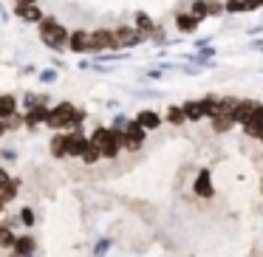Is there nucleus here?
I'll return each instance as SVG.
<instances>
[{"label": "nucleus", "mask_w": 263, "mask_h": 257, "mask_svg": "<svg viewBox=\"0 0 263 257\" xmlns=\"http://www.w3.org/2000/svg\"><path fill=\"white\" fill-rule=\"evenodd\" d=\"M88 113L82 108H77L74 102H60V105H51L48 110V130L54 133H68V130H82Z\"/></svg>", "instance_id": "obj_1"}, {"label": "nucleus", "mask_w": 263, "mask_h": 257, "mask_svg": "<svg viewBox=\"0 0 263 257\" xmlns=\"http://www.w3.org/2000/svg\"><path fill=\"white\" fill-rule=\"evenodd\" d=\"M37 37L40 43L48 48V51L60 54V51H68V37H71V29L63 26L54 14H46V17L37 23Z\"/></svg>", "instance_id": "obj_2"}, {"label": "nucleus", "mask_w": 263, "mask_h": 257, "mask_svg": "<svg viewBox=\"0 0 263 257\" xmlns=\"http://www.w3.org/2000/svg\"><path fill=\"white\" fill-rule=\"evenodd\" d=\"M91 142H93V147L102 153V161H114L125 153V147H122V130H116V127H110V125L93 127Z\"/></svg>", "instance_id": "obj_3"}, {"label": "nucleus", "mask_w": 263, "mask_h": 257, "mask_svg": "<svg viewBox=\"0 0 263 257\" xmlns=\"http://www.w3.org/2000/svg\"><path fill=\"white\" fill-rule=\"evenodd\" d=\"M91 40H93V57H97V54L119 51L116 34H114V29H108V26H97V29H91Z\"/></svg>", "instance_id": "obj_4"}, {"label": "nucleus", "mask_w": 263, "mask_h": 257, "mask_svg": "<svg viewBox=\"0 0 263 257\" xmlns=\"http://www.w3.org/2000/svg\"><path fill=\"white\" fill-rule=\"evenodd\" d=\"M144 142H147V130H144L136 119H130L127 127L122 130V147H125L127 153H136V150L144 147Z\"/></svg>", "instance_id": "obj_5"}, {"label": "nucleus", "mask_w": 263, "mask_h": 257, "mask_svg": "<svg viewBox=\"0 0 263 257\" xmlns=\"http://www.w3.org/2000/svg\"><path fill=\"white\" fill-rule=\"evenodd\" d=\"M68 51L82 57V54H93V40H91V29H71L68 37Z\"/></svg>", "instance_id": "obj_6"}, {"label": "nucleus", "mask_w": 263, "mask_h": 257, "mask_svg": "<svg viewBox=\"0 0 263 257\" xmlns=\"http://www.w3.org/2000/svg\"><path fill=\"white\" fill-rule=\"evenodd\" d=\"M114 34H116V43H119L122 51H127V48H136V46H142V43H147V37H144L142 31L136 29V26H114Z\"/></svg>", "instance_id": "obj_7"}, {"label": "nucleus", "mask_w": 263, "mask_h": 257, "mask_svg": "<svg viewBox=\"0 0 263 257\" xmlns=\"http://www.w3.org/2000/svg\"><path fill=\"white\" fill-rule=\"evenodd\" d=\"M193 192H195V198H204V201H212V198H215V184H212L210 167H201V170L195 172Z\"/></svg>", "instance_id": "obj_8"}, {"label": "nucleus", "mask_w": 263, "mask_h": 257, "mask_svg": "<svg viewBox=\"0 0 263 257\" xmlns=\"http://www.w3.org/2000/svg\"><path fill=\"white\" fill-rule=\"evenodd\" d=\"M48 105H37V108H31V110H26L23 113V127L29 133H37L40 127H46L48 125Z\"/></svg>", "instance_id": "obj_9"}, {"label": "nucleus", "mask_w": 263, "mask_h": 257, "mask_svg": "<svg viewBox=\"0 0 263 257\" xmlns=\"http://www.w3.org/2000/svg\"><path fill=\"white\" fill-rule=\"evenodd\" d=\"M12 14L20 20V23H29V26H37L43 17H46V12L40 9V3H29V6H17V3H14Z\"/></svg>", "instance_id": "obj_10"}, {"label": "nucleus", "mask_w": 263, "mask_h": 257, "mask_svg": "<svg viewBox=\"0 0 263 257\" xmlns=\"http://www.w3.org/2000/svg\"><path fill=\"white\" fill-rule=\"evenodd\" d=\"M240 130H243V136H249V139H263V102L252 110V116L240 125Z\"/></svg>", "instance_id": "obj_11"}, {"label": "nucleus", "mask_w": 263, "mask_h": 257, "mask_svg": "<svg viewBox=\"0 0 263 257\" xmlns=\"http://www.w3.org/2000/svg\"><path fill=\"white\" fill-rule=\"evenodd\" d=\"M88 144H91V136H85L82 130H68V159H82Z\"/></svg>", "instance_id": "obj_12"}, {"label": "nucleus", "mask_w": 263, "mask_h": 257, "mask_svg": "<svg viewBox=\"0 0 263 257\" xmlns=\"http://www.w3.org/2000/svg\"><path fill=\"white\" fill-rule=\"evenodd\" d=\"M48 153H51L54 161L68 159V133H54L51 142H48Z\"/></svg>", "instance_id": "obj_13"}, {"label": "nucleus", "mask_w": 263, "mask_h": 257, "mask_svg": "<svg viewBox=\"0 0 263 257\" xmlns=\"http://www.w3.org/2000/svg\"><path fill=\"white\" fill-rule=\"evenodd\" d=\"M133 119H136L139 125L144 127V130H159V127L164 125V116H161V113H156L153 108H144V110H139V113L133 116Z\"/></svg>", "instance_id": "obj_14"}, {"label": "nucleus", "mask_w": 263, "mask_h": 257, "mask_svg": "<svg viewBox=\"0 0 263 257\" xmlns=\"http://www.w3.org/2000/svg\"><path fill=\"white\" fill-rule=\"evenodd\" d=\"M34 251H37L34 234H17V240H14V249H12V257H31Z\"/></svg>", "instance_id": "obj_15"}, {"label": "nucleus", "mask_w": 263, "mask_h": 257, "mask_svg": "<svg viewBox=\"0 0 263 257\" xmlns=\"http://www.w3.org/2000/svg\"><path fill=\"white\" fill-rule=\"evenodd\" d=\"M181 108H184V113H187V122L206 119V102H204V96H201V99H187Z\"/></svg>", "instance_id": "obj_16"}, {"label": "nucleus", "mask_w": 263, "mask_h": 257, "mask_svg": "<svg viewBox=\"0 0 263 257\" xmlns=\"http://www.w3.org/2000/svg\"><path fill=\"white\" fill-rule=\"evenodd\" d=\"M20 113V99L14 93H0V119L6 122Z\"/></svg>", "instance_id": "obj_17"}, {"label": "nucleus", "mask_w": 263, "mask_h": 257, "mask_svg": "<svg viewBox=\"0 0 263 257\" xmlns=\"http://www.w3.org/2000/svg\"><path fill=\"white\" fill-rule=\"evenodd\" d=\"M198 26H201V20H195L190 12H178L176 14V29L181 31V34H198Z\"/></svg>", "instance_id": "obj_18"}, {"label": "nucleus", "mask_w": 263, "mask_h": 257, "mask_svg": "<svg viewBox=\"0 0 263 257\" xmlns=\"http://www.w3.org/2000/svg\"><path fill=\"white\" fill-rule=\"evenodd\" d=\"M133 26H136V29L142 31L147 40L156 34V29H159V26H156V20L150 17V14H144V12H136V14H133Z\"/></svg>", "instance_id": "obj_19"}, {"label": "nucleus", "mask_w": 263, "mask_h": 257, "mask_svg": "<svg viewBox=\"0 0 263 257\" xmlns=\"http://www.w3.org/2000/svg\"><path fill=\"white\" fill-rule=\"evenodd\" d=\"M257 105H260L257 99H240V102H238V108H235V113H232L235 125H243V122L252 116V110H255Z\"/></svg>", "instance_id": "obj_20"}, {"label": "nucleus", "mask_w": 263, "mask_h": 257, "mask_svg": "<svg viewBox=\"0 0 263 257\" xmlns=\"http://www.w3.org/2000/svg\"><path fill=\"white\" fill-rule=\"evenodd\" d=\"M164 122H167V125H173V127H181L184 122H187V113H184L181 105H170V108L164 110Z\"/></svg>", "instance_id": "obj_21"}, {"label": "nucleus", "mask_w": 263, "mask_h": 257, "mask_svg": "<svg viewBox=\"0 0 263 257\" xmlns=\"http://www.w3.org/2000/svg\"><path fill=\"white\" fill-rule=\"evenodd\" d=\"M210 125H212V130H215V133H229L232 127H238V125H235V119H232L229 113H218V116H212Z\"/></svg>", "instance_id": "obj_22"}, {"label": "nucleus", "mask_w": 263, "mask_h": 257, "mask_svg": "<svg viewBox=\"0 0 263 257\" xmlns=\"http://www.w3.org/2000/svg\"><path fill=\"white\" fill-rule=\"evenodd\" d=\"M17 192H20V178H14L9 187H3L0 189V206H6V204H12L14 198H17Z\"/></svg>", "instance_id": "obj_23"}, {"label": "nucleus", "mask_w": 263, "mask_h": 257, "mask_svg": "<svg viewBox=\"0 0 263 257\" xmlns=\"http://www.w3.org/2000/svg\"><path fill=\"white\" fill-rule=\"evenodd\" d=\"M187 12L193 14L195 20H201V23H204V20H210V14H206V0H193V3L187 6Z\"/></svg>", "instance_id": "obj_24"}, {"label": "nucleus", "mask_w": 263, "mask_h": 257, "mask_svg": "<svg viewBox=\"0 0 263 257\" xmlns=\"http://www.w3.org/2000/svg\"><path fill=\"white\" fill-rule=\"evenodd\" d=\"M23 105H26V110H31V108H37V105H48V96L46 93H26Z\"/></svg>", "instance_id": "obj_25"}, {"label": "nucleus", "mask_w": 263, "mask_h": 257, "mask_svg": "<svg viewBox=\"0 0 263 257\" xmlns=\"http://www.w3.org/2000/svg\"><path fill=\"white\" fill-rule=\"evenodd\" d=\"M80 161H82V164H97V161H102V153H99V150L93 147V142H91V144H88V150L82 153Z\"/></svg>", "instance_id": "obj_26"}, {"label": "nucleus", "mask_w": 263, "mask_h": 257, "mask_svg": "<svg viewBox=\"0 0 263 257\" xmlns=\"http://www.w3.org/2000/svg\"><path fill=\"white\" fill-rule=\"evenodd\" d=\"M37 80L43 82V85H51V82L60 80V71L57 68H46V71H37Z\"/></svg>", "instance_id": "obj_27"}, {"label": "nucleus", "mask_w": 263, "mask_h": 257, "mask_svg": "<svg viewBox=\"0 0 263 257\" xmlns=\"http://www.w3.org/2000/svg\"><path fill=\"white\" fill-rule=\"evenodd\" d=\"M20 223H23L26 229H31L37 223V215H34V209H31V206H23V209H20Z\"/></svg>", "instance_id": "obj_28"}, {"label": "nucleus", "mask_w": 263, "mask_h": 257, "mask_svg": "<svg viewBox=\"0 0 263 257\" xmlns=\"http://www.w3.org/2000/svg\"><path fill=\"white\" fill-rule=\"evenodd\" d=\"M206 14L210 17H223V0H206Z\"/></svg>", "instance_id": "obj_29"}, {"label": "nucleus", "mask_w": 263, "mask_h": 257, "mask_svg": "<svg viewBox=\"0 0 263 257\" xmlns=\"http://www.w3.org/2000/svg\"><path fill=\"white\" fill-rule=\"evenodd\" d=\"M223 12L227 14H243V0H223Z\"/></svg>", "instance_id": "obj_30"}, {"label": "nucleus", "mask_w": 263, "mask_h": 257, "mask_svg": "<svg viewBox=\"0 0 263 257\" xmlns=\"http://www.w3.org/2000/svg\"><path fill=\"white\" fill-rule=\"evenodd\" d=\"M108 251H110V240L108 238H102L97 246H93V257H105Z\"/></svg>", "instance_id": "obj_31"}, {"label": "nucleus", "mask_w": 263, "mask_h": 257, "mask_svg": "<svg viewBox=\"0 0 263 257\" xmlns=\"http://www.w3.org/2000/svg\"><path fill=\"white\" fill-rule=\"evenodd\" d=\"M260 9H263V0H243V14L260 12Z\"/></svg>", "instance_id": "obj_32"}, {"label": "nucleus", "mask_w": 263, "mask_h": 257, "mask_svg": "<svg viewBox=\"0 0 263 257\" xmlns=\"http://www.w3.org/2000/svg\"><path fill=\"white\" fill-rule=\"evenodd\" d=\"M127 122H130V119H127V113H116L114 122H110V127H116V130H125Z\"/></svg>", "instance_id": "obj_33"}, {"label": "nucleus", "mask_w": 263, "mask_h": 257, "mask_svg": "<svg viewBox=\"0 0 263 257\" xmlns=\"http://www.w3.org/2000/svg\"><path fill=\"white\" fill-rule=\"evenodd\" d=\"M6 125H9V130H20V127H23V113H17V116H12V119H6Z\"/></svg>", "instance_id": "obj_34"}, {"label": "nucleus", "mask_w": 263, "mask_h": 257, "mask_svg": "<svg viewBox=\"0 0 263 257\" xmlns=\"http://www.w3.org/2000/svg\"><path fill=\"white\" fill-rule=\"evenodd\" d=\"M12 181H14V178L9 175V170H3V167H0V189H3V187H9Z\"/></svg>", "instance_id": "obj_35"}, {"label": "nucleus", "mask_w": 263, "mask_h": 257, "mask_svg": "<svg viewBox=\"0 0 263 257\" xmlns=\"http://www.w3.org/2000/svg\"><path fill=\"white\" fill-rule=\"evenodd\" d=\"M0 159H6V161H17V150H12V147L0 150Z\"/></svg>", "instance_id": "obj_36"}, {"label": "nucleus", "mask_w": 263, "mask_h": 257, "mask_svg": "<svg viewBox=\"0 0 263 257\" xmlns=\"http://www.w3.org/2000/svg\"><path fill=\"white\" fill-rule=\"evenodd\" d=\"M17 6H29V3H40V0H14Z\"/></svg>", "instance_id": "obj_37"}, {"label": "nucleus", "mask_w": 263, "mask_h": 257, "mask_svg": "<svg viewBox=\"0 0 263 257\" xmlns=\"http://www.w3.org/2000/svg\"><path fill=\"white\" fill-rule=\"evenodd\" d=\"M3 209H6V206H0V215H3Z\"/></svg>", "instance_id": "obj_38"}, {"label": "nucleus", "mask_w": 263, "mask_h": 257, "mask_svg": "<svg viewBox=\"0 0 263 257\" xmlns=\"http://www.w3.org/2000/svg\"><path fill=\"white\" fill-rule=\"evenodd\" d=\"M260 142H263V139H260Z\"/></svg>", "instance_id": "obj_39"}, {"label": "nucleus", "mask_w": 263, "mask_h": 257, "mask_svg": "<svg viewBox=\"0 0 263 257\" xmlns=\"http://www.w3.org/2000/svg\"><path fill=\"white\" fill-rule=\"evenodd\" d=\"M260 189H263V187H260Z\"/></svg>", "instance_id": "obj_40"}]
</instances>
